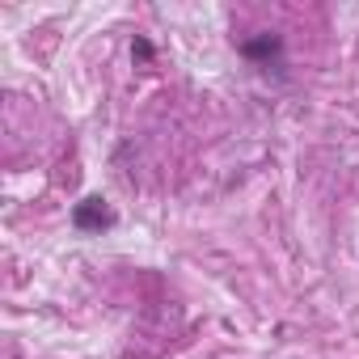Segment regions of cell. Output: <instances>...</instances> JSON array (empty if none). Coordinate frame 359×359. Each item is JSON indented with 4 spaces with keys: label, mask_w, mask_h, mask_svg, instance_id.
Here are the masks:
<instances>
[{
    "label": "cell",
    "mask_w": 359,
    "mask_h": 359,
    "mask_svg": "<svg viewBox=\"0 0 359 359\" xmlns=\"http://www.w3.org/2000/svg\"><path fill=\"white\" fill-rule=\"evenodd\" d=\"M72 224L81 233H102V229H114V212H110V203L102 195H89V199H81L72 208Z\"/></svg>",
    "instance_id": "obj_1"
},
{
    "label": "cell",
    "mask_w": 359,
    "mask_h": 359,
    "mask_svg": "<svg viewBox=\"0 0 359 359\" xmlns=\"http://www.w3.org/2000/svg\"><path fill=\"white\" fill-rule=\"evenodd\" d=\"M279 51H283V39H279V34H258V39L241 43V55H245V60H258V64H271Z\"/></svg>",
    "instance_id": "obj_2"
},
{
    "label": "cell",
    "mask_w": 359,
    "mask_h": 359,
    "mask_svg": "<svg viewBox=\"0 0 359 359\" xmlns=\"http://www.w3.org/2000/svg\"><path fill=\"white\" fill-rule=\"evenodd\" d=\"M131 55H135L140 64H148V60H152V43H148V39H135V43H131Z\"/></svg>",
    "instance_id": "obj_3"
}]
</instances>
